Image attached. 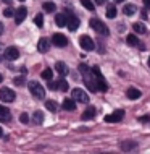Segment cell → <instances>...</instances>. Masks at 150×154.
Instances as JSON below:
<instances>
[{
	"mask_svg": "<svg viewBox=\"0 0 150 154\" xmlns=\"http://www.w3.org/2000/svg\"><path fill=\"white\" fill-rule=\"evenodd\" d=\"M140 16H142V20H147V18H149V16H147V11H145V10L140 11Z\"/></svg>",
	"mask_w": 150,
	"mask_h": 154,
	"instance_id": "cell-35",
	"label": "cell"
},
{
	"mask_svg": "<svg viewBox=\"0 0 150 154\" xmlns=\"http://www.w3.org/2000/svg\"><path fill=\"white\" fill-rule=\"evenodd\" d=\"M139 120H140L142 123H145V122L149 120V115H144V117H139Z\"/></svg>",
	"mask_w": 150,
	"mask_h": 154,
	"instance_id": "cell-36",
	"label": "cell"
},
{
	"mask_svg": "<svg viewBox=\"0 0 150 154\" xmlns=\"http://www.w3.org/2000/svg\"><path fill=\"white\" fill-rule=\"evenodd\" d=\"M32 120H34L36 125H42L44 123V114L40 110H36L34 115H32Z\"/></svg>",
	"mask_w": 150,
	"mask_h": 154,
	"instance_id": "cell-20",
	"label": "cell"
},
{
	"mask_svg": "<svg viewBox=\"0 0 150 154\" xmlns=\"http://www.w3.org/2000/svg\"><path fill=\"white\" fill-rule=\"evenodd\" d=\"M116 3H121V2H124V0H115Z\"/></svg>",
	"mask_w": 150,
	"mask_h": 154,
	"instance_id": "cell-42",
	"label": "cell"
},
{
	"mask_svg": "<svg viewBox=\"0 0 150 154\" xmlns=\"http://www.w3.org/2000/svg\"><path fill=\"white\" fill-rule=\"evenodd\" d=\"M136 10H137V8H136L134 5H124L123 13H124V15H128V16H132V15L136 13Z\"/></svg>",
	"mask_w": 150,
	"mask_h": 154,
	"instance_id": "cell-23",
	"label": "cell"
},
{
	"mask_svg": "<svg viewBox=\"0 0 150 154\" xmlns=\"http://www.w3.org/2000/svg\"><path fill=\"white\" fill-rule=\"evenodd\" d=\"M66 21H68V16H66L65 13H58V15L55 16V23H57V26L63 28V26H66Z\"/></svg>",
	"mask_w": 150,
	"mask_h": 154,
	"instance_id": "cell-16",
	"label": "cell"
},
{
	"mask_svg": "<svg viewBox=\"0 0 150 154\" xmlns=\"http://www.w3.org/2000/svg\"><path fill=\"white\" fill-rule=\"evenodd\" d=\"M63 109L65 110H74L76 109V101H74V99H65L63 101Z\"/></svg>",
	"mask_w": 150,
	"mask_h": 154,
	"instance_id": "cell-19",
	"label": "cell"
},
{
	"mask_svg": "<svg viewBox=\"0 0 150 154\" xmlns=\"http://www.w3.org/2000/svg\"><path fill=\"white\" fill-rule=\"evenodd\" d=\"M90 24V28L95 31V32H99V34H102V36H108V28H107V24L102 21V20H99V18H92L89 21Z\"/></svg>",
	"mask_w": 150,
	"mask_h": 154,
	"instance_id": "cell-2",
	"label": "cell"
},
{
	"mask_svg": "<svg viewBox=\"0 0 150 154\" xmlns=\"http://www.w3.org/2000/svg\"><path fill=\"white\" fill-rule=\"evenodd\" d=\"M123 117H124V110L118 109V110H115L113 114L107 115V117H105V122H108V123H116V122H121Z\"/></svg>",
	"mask_w": 150,
	"mask_h": 154,
	"instance_id": "cell-7",
	"label": "cell"
},
{
	"mask_svg": "<svg viewBox=\"0 0 150 154\" xmlns=\"http://www.w3.org/2000/svg\"><path fill=\"white\" fill-rule=\"evenodd\" d=\"M49 88L50 89H58V81H52V80H49Z\"/></svg>",
	"mask_w": 150,
	"mask_h": 154,
	"instance_id": "cell-34",
	"label": "cell"
},
{
	"mask_svg": "<svg viewBox=\"0 0 150 154\" xmlns=\"http://www.w3.org/2000/svg\"><path fill=\"white\" fill-rule=\"evenodd\" d=\"M58 89L60 91H68V83H66L65 80H58Z\"/></svg>",
	"mask_w": 150,
	"mask_h": 154,
	"instance_id": "cell-30",
	"label": "cell"
},
{
	"mask_svg": "<svg viewBox=\"0 0 150 154\" xmlns=\"http://www.w3.org/2000/svg\"><path fill=\"white\" fill-rule=\"evenodd\" d=\"M2 136H3V130L0 128V138H2Z\"/></svg>",
	"mask_w": 150,
	"mask_h": 154,
	"instance_id": "cell-40",
	"label": "cell"
},
{
	"mask_svg": "<svg viewBox=\"0 0 150 154\" xmlns=\"http://www.w3.org/2000/svg\"><path fill=\"white\" fill-rule=\"evenodd\" d=\"M95 114H97L95 107H87V109L82 112V120H90V119H94Z\"/></svg>",
	"mask_w": 150,
	"mask_h": 154,
	"instance_id": "cell-14",
	"label": "cell"
},
{
	"mask_svg": "<svg viewBox=\"0 0 150 154\" xmlns=\"http://www.w3.org/2000/svg\"><path fill=\"white\" fill-rule=\"evenodd\" d=\"M19 120H21V123L28 125V123H29V115H28V114H21V117H19Z\"/></svg>",
	"mask_w": 150,
	"mask_h": 154,
	"instance_id": "cell-33",
	"label": "cell"
},
{
	"mask_svg": "<svg viewBox=\"0 0 150 154\" xmlns=\"http://www.w3.org/2000/svg\"><path fill=\"white\" fill-rule=\"evenodd\" d=\"M19 2H24V0H19Z\"/></svg>",
	"mask_w": 150,
	"mask_h": 154,
	"instance_id": "cell-46",
	"label": "cell"
},
{
	"mask_svg": "<svg viewBox=\"0 0 150 154\" xmlns=\"http://www.w3.org/2000/svg\"><path fill=\"white\" fill-rule=\"evenodd\" d=\"M11 119V112L8 107H3L0 106V122H8Z\"/></svg>",
	"mask_w": 150,
	"mask_h": 154,
	"instance_id": "cell-13",
	"label": "cell"
},
{
	"mask_svg": "<svg viewBox=\"0 0 150 154\" xmlns=\"http://www.w3.org/2000/svg\"><path fill=\"white\" fill-rule=\"evenodd\" d=\"M34 23H36V26H39V28H42L44 26V16L42 15H36V18H34Z\"/></svg>",
	"mask_w": 150,
	"mask_h": 154,
	"instance_id": "cell-29",
	"label": "cell"
},
{
	"mask_svg": "<svg viewBox=\"0 0 150 154\" xmlns=\"http://www.w3.org/2000/svg\"><path fill=\"white\" fill-rule=\"evenodd\" d=\"M0 62H2V57H0Z\"/></svg>",
	"mask_w": 150,
	"mask_h": 154,
	"instance_id": "cell-45",
	"label": "cell"
},
{
	"mask_svg": "<svg viewBox=\"0 0 150 154\" xmlns=\"http://www.w3.org/2000/svg\"><path fill=\"white\" fill-rule=\"evenodd\" d=\"M132 28H134V31L137 34H145V32H147V28H145V24H142V23H134Z\"/></svg>",
	"mask_w": 150,
	"mask_h": 154,
	"instance_id": "cell-21",
	"label": "cell"
},
{
	"mask_svg": "<svg viewBox=\"0 0 150 154\" xmlns=\"http://www.w3.org/2000/svg\"><path fill=\"white\" fill-rule=\"evenodd\" d=\"M13 83H15L16 86H23L24 85V78L23 76H16L15 80H13Z\"/></svg>",
	"mask_w": 150,
	"mask_h": 154,
	"instance_id": "cell-32",
	"label": "cell"
},
{
	"mask_svg": "<svg viewBox=\"0 0 150 154\" xmlns=\"http://www.w3.org/2000/svg\"><path fill=\"white\" fill-rule=\"evenodd\" d=\"M2 80H3V76H2V73H0V83H2Z\"/></svg>",
	"mask_w": 150,
	"mask_h": 154,
	"instance_id": "cell-43",
	"label": "cell"
},
{
	"mask_svg": "<svg viewBox=\"0 0 150 154\" xmlns=\"http://www.w3.org/2000/svg\"><path fill=\"white\" fill-rule=\"evenodd\" d=\"M0 49H2V45H0Z\"/></svg>",
	"mask_w": 150,
	"mask_h": 154,
	"instance_id": "cell-47",
	"label": "cell"
},
{
	"mask_svg": "<svg viewBox=\"0 0 150 154\" xmlns=\"http://www.w3.org/2000/svg\"><path fill=\"white\" fill-rule=\"evenodd\" d=\"M92 73L95 76V83H97V91H107L108 86L105 83V78L102 76V73H100V70L97 68V66H94V68H92Z\"/></svg>",
	"mask_w": 150,
	"mask_h": 154,
	"instance_id": "cell-3",
	"label": "cell"
},
{
	"mask_svg": "<svg viewBox=\"0 0 150 154\" xmlns=\"http://www.w3.org/2000/svg\"><path fill=\"white\" fill-rule=\"evenodd\" d=\"M55 68H57V72L61 75V76H66V75L69 73V70H68V66H66L63 62H57V65H55Z\"/></svg>",
	"mask_w": 150,
	"mask_h": 154,
	"instance_id": "cell-17",
	"label": "cell"
},
{
	"mask_svg": "<svg viewBox=\"0 0 150 154\" xmlns=\"http://www.w3.org/2000/svg\"><path fill=\"white\" fill-rule=\"evenodd\" d=\"M95 3L97 5H103V3H107V0H95Z\"/></svg>",
	"mask_w": 150,
	"mask_h": 154,
	"instance_id": "cell-37",
	"label": "cell"
},
{
	"mask_svg": "<svg viewBox=\"0 0 150 154\" xmlns=\"http://www.w3.org/2000/svg\"><path fill=\"white\" fill-rule=\"evenodd\" d=\"M26 15H28V8L26 7H19L18 11L15 13V23L16 24H21L24 21V18H26Z\"/></svg>",
	"mask_w": 150,
	"mask_h": 154,
	"instance_id": "cell-10",
	"label": "cell"
},
{
	"mask_svg": "<svg viewBox=\"0 0 150 154\" xmlns=\"http://www.w3.org/2000/svg\"><path fill=\"white\" fill-rule=\"evenodd\" d=\"M28 88H29L31 94L34 96L36 99H44L45 97V89H44V86L40 85L39 81H29Z\"/></svg>",
	"mask_w": 150,
	"mask_h": 154,
	"instance_id": "cell-1",
	"label": "cell"
},
{
	"mask_svg": "<svg viewBox=\"0 0 150 154\" xmlns=\"http://www.w3.org/2000/svg\"><path fill=\"white\" fill-rule=\"evenodd\" d=\"M0 99H2L3 102H13L16 99V94H15V91H11L10 88H2L0 89Z\"/></svg>",
	"mask_w": 150,
	"mask_h": 154,
	"instance_id": "cell-5",
	"label": "cell"
},
{
	"mask_svg": "<svg viewBox=\"0 0 150 154\" xmlns=\"http://www.w3.org/2000/svg\"><path fill=\"white\" fill-rule=\"evenodd\" d=\"M42 7H44V11H47V13H53L55 8H57V5H55V3H52V2H44Z\"/></svg>",
	"mask_w": 150,
	"mask_h": 154,
	"instance_id": "cell-22",
	"label": "cell"
},
{
	"mask_svg": "<svg viewBox=\"0 0 150 154\" xmlns=\"http://www.w3.org/2000/svg\"><path fill=\"white\" fill-rule=\"evenodd\" d=\"M126 42H128L129 45H137V44H139V39H137V37H136L134 34H128Z\"/></svg>",
	"mask_w": 150,
	"mask_h": 154,
	"instance_id": "cell-27",
	"label": "cell"
},
{
	"mask_svg": "<svg viewBox=\"0 0 150 154\" xmlns=\"http://www.w3.org/2000/svg\"><path fill=\"white\" fill-rule=\"evenodd\" d=\"M81 3H82V7H84L86 10H89V11L95 10V5L92 3V0H81Z\"/></svg>",
	"mask_w": 150,
	"mask_h": 154,
	"instance_id": "cell-24",
	"label": "cell"
},
{
	"mask_svg": "<svg viewBox=\"0 0 150 154\" xmlns=\"http://www.w3.org/2000/svg\"><path fill=\"white\" fill-rule=\"evenodd\" d=\"M2 2H5V3H11V0H2Z\"/></svg>",
	"mask_w": 150,
	"mask_h": 154,
	"instance_id": "cell-41",
	"label": "cell"
},
{
	"mask_svg": "<svg viewBox=\"0 0 150 154\" xmlns=\"http://www.w3.org/2000/svg\"><path fill=\"white\" fill-rule=\"evenodd\" d=\"M40 76H42L44 78V80H52V78H53V70H50V68H45L44 70V72L42 73H40Z\"/></svg>",
	"mask_w": 150,
	"mask_h": 154,
	"instance_id": "cell-25",
	"label": "cell"
},
{
	"mask_svg": "<svg viewBox=\"0 0 150 154\" xmlns=\"http://www.w3.org/2000/svg\"><path fill=\"white\" fill-rule=\"evenodd\" d=\"M49 49H50L49 39H45V37L39 39V42H37V51H39L40 54H45V52H49Z\"/></svg>",
	"mask_w": 150,
	"mask_h": 154,
	"instance_id": "cell-12",
	"label": "cell"
},
{
	"mask_svg": "<svg viewBox=\"0 0 150 154\" xmlns=\"http://www.w3.org/2000/svg\"><path fill=\"white\" fill-rule=\"evenodd\" d=\"M45 107L50 110V112H57V109H58V104L55 102V101H47L45 102Z\"/></svg>",
	"mask_w": 150,
	"mask_h": 154,
	"instance_id": "cell-28",
	"label": "cell"
},
{
	"mask_svg": "<svg viewBox=\"0 0 150 154\" xmlns=\"http://www.w3.org/2000/svg\"><path fill=\"white\" fill-rule=\"evenodd\" d=\"M79 45H81L84 51H94L95 49V42L89 36H81L79 37Z\"/></svg>",
	"mask_w": 150,
	"mask_h": 154,
	"instance_id": "cell-6",
	"label": "cell"
},
{
	"mask_svg": "<svg viewBox=\"0 0 150 154\" xmlns=\"http://www.w3.org/2000/svg\"><path fill=\"white\" fill-rule=\"evenodd\" d=\"M140 91L139 89H136V88H128V91H126V96L129 99H132V101H136V99H139L140 97Z\"/></svg>",
	"mask_w": 150,
	"mask_h": 154,
	"instance_id": "cell-15",
	"label": "cell"
},
{
	"mask_svg": "<svg viewBox=\"0 0 150 154\" xmlns=\"http://www.w3.org/2000/svg\"><path fill=\"white\" fill-rule=\"evenodd\" d=\"M149 66H150V57H149Z\"/></svg>",
	"mask_w": 150,
	"mask_h": 154,
	"instance_id": "cell-44",
	"label": "cell"
},
{
	"mask_svg": "<svg viewBox=\"0 0 150 154\" xmlns=\"http://www.w3.org/2000/svg\"><path fill=\"white\" fill-rule=\"evenodd\" d=\"M2 34H3V24L0 23V36H2Z\"/></svg>",
	"mask_w": 150,
	"mask_h": 154,
	"instance_id": "cell-39",
	"label": "cell"
},
{
	"mask_svg": "<svg viewBox=\"0 0 150 154\" xmlns=\"http://www.w3.org/2000/svg\"><path fill=\"white\" fill-rule=\"evenodd\" d=\"M136 148H137L136 141H123V143H121V149H123V151H134Z\"/></svg>",
	"mask_w": 150,
	"mask_h": 154,
	"instance_id": "cell-18",
	"label": "cell"
},
{
	"mask_svg": "<svg viewBox=\"0 0 150 154\" xmlns=\"http://www.w3.org/2000/svg\"><path fill=\"white\" fill-rule=\"evenodd\" d=\"M15 15V10L11 7H7L5 10H3V16H5V18H10V16H13Z\"/></svg>",
	"mask_w": 150,
	"mask_h": 154,
	"instance_id": "cell-31",
	"label": "cell"
},
{
	"mask_svg": "<svg viewBox=\"0 0 150 154\" xmlns=\"http://www.w3.org/2000/svg\"><path fill=\"white\" fill-rule=\"evenodd\" d=\"M144 3H145V8H150V0H144Z\"/></svg>",
	"mask_w": 150,
	"mask_h": 154,
	"instance_id": "cell-38",
	"label": "cell"
},
{
	"mask_svg": "<svg viewBox=\"0 0 150 154\" xmlns=\"http://www.w3.org/2000/svg\"><path fill=\"white\" fill-rule=\"evenodd\" d=\"M52 42H53V45H57V47H66V45H68V39H66V36L60 34V32H55V34L52 36Z\"/></svg>",
	"mask_w": 150,
	"mask_h": 154,
	"instance_id": "cell-8",
	"label": "cell"
},
{
	"mask_svg": "<svg viewBox=\"0 0 150 154\" xmlns=\"http://www.w3.org/2000/svg\"><path fill=\"white\" fill-rule=\"evenodd\" d=\"M19 57V51H18V47H7L5 49V59L7 60H16Z\"/></svg>",
	"mask_w": 150,
	"mask_h": 154,
	"instance_id": "cell-9",
	"label": "cell"
},
{
	"mask_svg": "<svg viewBox=\"0 0 150 154\" xmlns=\"http://www.w3.org/2000/svg\"><path fill=\"white\" fill-rule=\"evenodd\" d=\"M71 96H73V99L76 102H82V104L89 102V96H87V93H86V91H82L81 88H74Z\"/></svg>",
	"mask_w": 150,
	"mask_h": 154,
	"instance_id": "cell-4",
	"label": "cell"
},
{
	"mask_svg": "<svg viewBox=\"0 0 150 154\" xmlns=\"http://www.w3.org/2000/svg\"><path fill=\"white\" fill-rule=\"evenodd\" d=\"M79 18L78 16H68V21H66V26H68L69 31H76L79 28Z\"/></svg>",
	"mask_w": 150,
	"mask_h": 154,
	"instance_id": "cell-11",
	"label": "cell"
},
{
	"mask_svg": "<svg viewBox=\"0 0 150 154\" xmlns=\"http://www.w3.org/2000/svg\"><path fill=\"white\" fill-rule=\"evenodd\" d=\"M107 16L108 18H115L116 16V7L111 3V5H108V8H107Z\"/></svg>",
	"mask_w": 150,
	"mask_h": 154,
	"instance_id": "cell-26",
	"label": "cell"
}]
</instances>
